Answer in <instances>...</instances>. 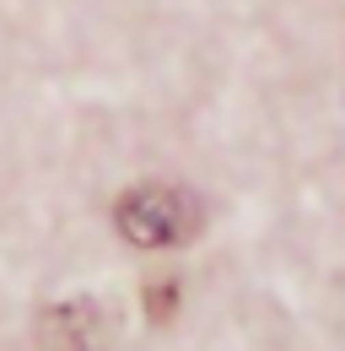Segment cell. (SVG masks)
Here are the masks:
<instances>
[{
  "label": "cell",
  "instance_id": "cell-1",
  "mask_svg": "<svg viewBox=\"0 0 345 351\" xmlns=\"http://www.w3.org/2000/svg\"><path fill=\"white\" fill-rule=\"evenodd\" d=\"M114 221L135 249H178V243L200 238L205 206L178 184H135V189L119 195Z\"/></svg>",
  "mask_w": 345,
  "mask_h": 351
},
{
  "label": "cell",
  "instance_id": "cell-2",
  "mask_svg": "<svg viewBox=\"0 0 345 351\" xmlns=\"http://www.w3.org/2000/svg\"><path fill=\"white\" fill-rule=\"evenodd\" d=\"M38 351H108L114 346V313L97 298H71L38 313Z\"/></svg>",
  "mask_w": 345,
  "mask_h": 351
},
{
  "label": "cell",
  "instance_id": "cell-3",
  "mask_svg": "<svg viewBox=\"0 0 345 351\" xmlns=\"http://www.w3.org/2000/svg\"><path fill=\"white\" fill-rule=\"evenodd\" d=\"M146 313L151 324H168L178 313V281H146Z\"/></svg>",
  "mask_w": 345,
  "mask_h": 351
}]
</instances>
